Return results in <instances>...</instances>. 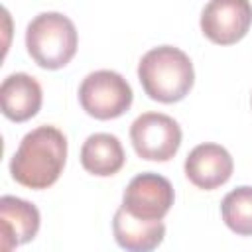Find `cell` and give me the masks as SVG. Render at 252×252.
<instances>
[{"label": "cell", "mask_w": 252, "mask_h": 252, "mask_svg": "<svg viewBox=\"0 0 252 252\" xmlns=\"http://www.w3.org/2000/svg\"><path fill=\"white\" fill-rule=\"evenodd\" d=\"M67 161V138L49 124L28 132L10 159V173L16 183L28 189H47L63 173Z\"/></svg>", "instance_id": "obj_1"}, {"label": "cell", "mask_w": 252, "mask_h": 252, "mask_svg": "<svg viewBox=\"0 0 252 252\" xmlns=\"http://www.w3.org/2000/svg\"><path fill=\"white\" fill-rule=\"evenodd\" d=\"M138 79L152 100L171 104L189 94L195 83V69L185 51L173 45H159L142 55Z\"/></svg>", "instance_id": "obj_2"}, {"label": "cell", "mask_w": 252, "mask_h": 252, "mask_svg": "<svg viewBox=\"0 0 252 252\" xmlns=\"http://www.w3.org/2000/svg\"><path fill=\"white\" fill-rule=\"evenodd\" d=\"M79 35L75 24L61 12L37 14L26 28V47L30 57L43 69L65 67L77 53Z\"/></svg>", "instance_id": "obj_3"}, {"label": "cell", "mask_w": 252, "mask_h": 252, "mask_svg": "<svg viewBox=\"0 0 252 252\" xmlns=\"http://www.w3.org/2000/svg\"><path fill=\"white\" fill-rule=\"evenodd\" d=\"M134 100L130 83L116 71L98 69L89 73L79 85V102L83 110L96 120L122 116Z\"/></svg>", "instance_id": "obj_4"}, {"label": "cell", "mask_w": 252, "mask_h": 252, "mask_svg": "<svg viewBox=\"0 0 252 252\" xmlns=\"http://www.w3.org/2000/svg\"><path fill=\"white\" fill-rule=\"evenodd\" d=\"M130 140L136 154L148 161H169L183 140L181 126L167 114L144 112L130 126Z\"/></svg>", "instance_id": "obj_5"}, {"label": "cell", "mask_w": 252, "mask_h": 252, "mask_svg": "<svg viewBox=\"0 0 252 252\" xmlns=\"http://www.w3.org/2000/svg\"><path fill=\"white\" fill-rule=\"evenodd\" d=\"M203 35L217 45L240 41L252 26L250 0H211L205 4L199 20Z\"/></svg>", "instance_id": "obj_6"}, {"label": "cell", "mask_w": 252, "mask_h": 252, "mask_svg": "<svg viewBox=\"0 0 252 252\" xmlns=\"http://www.w3.org/2000/svg\"><path fill=\"white\" fill-rule=\"evenodd\" d=\"M175 193L169 179L146 171L130 179L122 195V209L144 220H161L173 207Z\"/></svg>", "instance_id": "obj_7"}, {"label": "cell", "mask_w": 252, "mask_h": 252, "mask_svg": "<svg viewBox=\"0 0 252 252\" xmlns=\"http://www.w3.org/2000/svg\"><path fill=\"white\" fill-rule=\"evenodd\" d=\"M185 177L199 189L213 191L224 185L234 169L232 156L220 144L205 142L195 146L185 158Z\"/></svg>", "instance_id": "obj_8"}, {"label": "cell", "mask_w": 252, "mask_h": 252, "mask_svg": "<svg viewBox=\"0 0 252 252\" xmlns=\"http://www.w3.org/2000/svg\"><path fill=\"white\" fill-rule=\"evenodd\" d=\"M39 211L33 203L4 195L0 197V236L2 250H12L35 238L39 230Z\"/></svg>", "instance_id": "obj_9"}, {"label": "cell", "mask_w": 252, "mask_h": 252, "mask_svg": "<svg viewBox=\"0 0 252 252\" xmlns=\"http://www.w3.org/2000/svg\"><path fill=\"white\" fill-rule=\"evenodd\" d=\"M43 102L41 85L28 73H12L0 85L2 114L12 122H26L33 118Z\"/></svg>", "instance_id": "obj_10"}, {"label": "cell", "mask_w": 252, "mask_h": 252, "mask_svg": "<svg viewBox=\"0 0 252 252\" xmlns=\"http://www.w3.org/2000/svg\"><path fill=\"white\" fill-rule=\"evenodd\" d=\"M112 232L120 248L128 252H150L161 244L165 224L161 220L138 219L120 207L112 219Z\"/></svg>", "instance_id": "obj_11"}, {"label": "cell", "mask_w": 252, "mask_h": 252, "mask_svg": "<svg viewBox=\"0 0 252 252\" xmlns=\"http://www.w3.org/2000/svg\"><path fill=\"white\" fill-rule=\"evenodd\" d=\"M126 154L120 140L108 132L91 134L81 146V165L96 177H110L124 167Z\"/></svg>", "instance_id": "obj_12"}, {"label": "cell", "mask_w": 252, "mask_h": 252, "mask_svg": "<svg viewBox=\"0 0 252 252\" xmlns=\"http://www.w3.org/2000/svg\"><path fill=\"white\" fill-rule=\"evenodd\" d=\"M220 215L232 232L252 236V187L240 185L228 191L220 203Z\"/></svg>", "instance_id": "obj_13"}, {"label": "cell", "mask_w": 252, "mask_h": 252, "mask_svg": "<svg viewBox=\"0 0 252 252\" xmlns=\"http://www.w3.org/2000/svg\"><path fill=\"white\" fill-rule=\"evenodd\" d=\"M250 104H252V98H250Z\"/></svg>", "instance_id": "obj_14"}]
</instances>
